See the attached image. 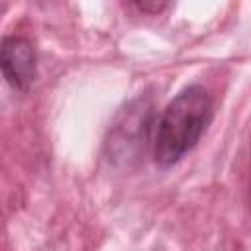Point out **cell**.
I'll list each match as a JSON object with an SVG mask.
<instances>
[{
    "label": "cell",
    "instance_id": "obj_2",
    "mask_svg": "<svg viewBox=\"0 0 251 251\" xmlns=\"http://www.w3.org/2000/svg\"><path fill=\"white\" fill-rule=\"evenodd\" d=\"M153 124V104L149 98H137L129 102L116 118L110 133H108V151L112 159H120L127 163L135 159L149 137V129Z\"/></svg>",
    "mask_w": 251,
    "mask_h": 251
},
{
    "label": "cell",
    "instance_id": "obj_3",
    "mask_svg": "<svg viewBox=\"0 0 251 251\" xmlns=\"http://www.w3.org/2000/svg\"><path fill=\"white\" fill-rule=\"evenodd\" d=\"M0 67L8 84L16 90H27L35 80L37 57L33 43L20 35H8L0 47Z\"/></svg>",
    "mask_w": 251,
    "mask_h": 251
},
{
    "label": "cell",
    "instance_id": "obj_1",
    "mask_svg": "<svg viewBox=\"0 0 251 251\" xmlns=\"http://www.w3.org/2000/svg\"><path fill=\"white\" fill-rule=\"evenodd\" d=\"M214 114V100L200 84L182 88L157 120L153 159L159 167L180 161L202 137Z\"/></svg>",
    "mask_w": 251,
    "mask_h": 251
},
{
    "label": "cell",
    "instance_id": "obj_4",
    "mask_svg": "<svg viewBox=\"0 0 251 251\" xmlns=\"http://www.w3.org/2000/svg\"><path fill=\"white\" fill-rule=\"evenodd\" d=\"M133 6H135L137 10H141V12H151V14H157V12L165 10L169 4H165V2H135Z\"/></svg>",
    "mask_w": 251,
    "mask_h": 251
}]
</instances>
